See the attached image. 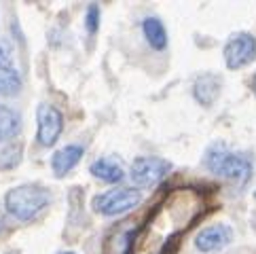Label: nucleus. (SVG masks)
I'll return each mask as SVG.
<instances>
[{
  "mask_svg": "<svg viewBox=\"0 0 256 254\" xmlns=\"http://www.w3.org/2000/svg\"><path fill=\"white\" fill-rule=\"evenodd\" d=\"M85 28L91 36L100 30V6L96 2H91L85 11Z\"/></svg>",
  "mask_w": 256,
  "mask_h": 254,
  "instance_id": "nucleus-14",
  "label": "nucleus"
},
{
  "mask_svg": "<svg viewBox=\"0 0 256 254\" xmlns=\"http://www.w3.org/2000/svg\"><path fill=\"white\" fill-rule=\"evenodd\" d=\"M62 254H76V252H62Z\"/></svg>",
  "mask_w": 256,
  "mask_h": 254,
  "instance_id": "nucleus-20",
  "label": "nucleus"
},
{
  "mask_svg": "<svg viewBox=\"0 0 256 254\" xmlns=\"http://www.w3.org/2000/svg\"><path fill=\"white\" fill-rule=\"evenodd\" d=\"M4 229H6V218H4V212L0 210V235L4 233Z\"/></svg>",
  "mask_w": 256,
  "mask_h": 254,
  "instance_id": "nucleus-17",
  "label": "nucleus"
},
{
  "mask_svg": "<svg viewBox=\"0 0 256 254\" xmlns=\"http://www.w3.org/2000/svg\"><path fill=\"white\" fill-rule=\"evenodd\" d=\"M0 66H11V49L4 40H0Z\"/></svg>",
  "mask_w": 256,
  "mask_h": 254,
  "instance_id": "nucleus-16",
  "label": "nucleus"
},
{
  "mask_svg": "<svg viewBox=\"0 0 256 254\" xmlns=\"http://www.w3.org/2000/svg\"><path fill=\"white\" fill-rule=\"evenodd\" d=\"M51 204V190L38 182H26L20 186H13L4 195V208L13 218L22 222L34 220L38 214H42Z\"/></svg>",
  "mask_w": 256,
  "mask_h": 254,
  "instance_id": "nucleus-2",
  "label": "nucleus"
},
{
  "mask_svg": "<svg viewBox=\"0 0 256 254\" xmlns=\"http://www.w3.org/2000/svg\"><path fill=\"white\" fill-rule=\"evenodd\" d=\"M4 254H20V252H17V250H8V252H4Z\"/></svg>",
  "mask_w": 256,
  "mask_h": 254,
  "instance_id": "nucleus-19",
  "label": "nucleus"
},
{
  "mask_svg": "<svg viewBox=\"0 0 256 254\" xmlns=\"http://www.w3.org/2000/svg\"><path fill=\"white\" fill-rule=\"evenodd\" d=\"M140 204H142V190L134 186H118L96 195L94 202H91V208H94L96 214L110 218V216H121L132 212Z\"/></svg>",
  "mask_w": 256,
  "mask_h": 254,
  "instance_id": "nucleus-3",
  "label": "nucleus"
},
{
  "mask_svg": "<svg viewBox=\"0 0 256 254\" xmlns=\"http://www.w3.org/2000/svg\"><path fill=\"white\" fill-rule=\"evenodd\" d=\"M233 240V229L224 222H218V224H210L206 229H201L195 238V248L204 254L210 252H218L226 248Z\"/></svg>",
  "mask_w": 256,
  "mask_h": 254,
  "instance_id": "nucleus-7",
  "label": "nucleus"
},
{
  "mask_svg": "<svg viewBox=\"0 0 256 254\" xmlns=\"http://www.w3.org/2000/svg\"><path fill=\"white\" fill-rule=\"evenodd\" d=\"M204 166L208 172H212L214 176L226 178L235 184H246L252 178L254 159L250 152L231 150L224 142H214V144H210L206 150Z\"/></svg>",
  "mask_w": 256,
  "mask_h": 254,
  "instance_id": "nucleus-1",
  "label": "nucleus"
},
{
  "mask_svg": "<svg viewBox=\"0 0 256 254\" xmlns=\"http://www.w3.org/2000/svg\"><path fill=\"white\" fill-rule=\"evenodd\" d=\"M22 132V114L20 110L0 104V142L13 140L17 134Z\"/></svg>",
  "mask_w": 256,
  "mask_h": 254,
  "instance_id": "nucleus-12",
  "label": "nucleus"
},
{
  "mask_svg": "<svg viewBox=\"0 0 256 254\" xmlns=\"http://www.w3.org/2000/svg\"><path fill=\"white\" fill-rule=\"evenodd\" d=\"M172 170V161L163 157H136L130 166V178L138 188H154Z\"/></svg>",
  "mask_w": 256,
  "mask_h": 254,
  "instance_id": "nucleus-4",
  "label": "nucleus"
},
{
  "mask_svg": "<svg viewBox=\"0 0 256 254\" xmlns=\"http://www.w3.org/2000/svg\"><path fill=\"white\" fill-rule=\"evenodd\" d=\"M142 34H144L146 42H148L154 51H163L168 47V30H166V26H163V22L159 20V17H154V15L144 17Z\"/></svg>",
  "mask_w": 256,
  "mask_h": 254,
  "instance_id": "nucleus-11",
  "label": "nucleus"
},
{
  "mask_svg": "<svg viewBox=\"0 0 256 254\" xmlns=\"http://www.w3.org/2000/svg\"><path fill=\"white\" fill-rule=\"evenodd\" d=\"M64 132V114L51 104H38L36 108V142L44 148L56 146Z\"/></svg>",
  "mask_w": 256,
  "mask_h": 254,
  "instance_id": "nucleus-6",
  "label": "nucleus"
},
{
  "mask_svg": "<svg viewBox=\"0 0 256 254\" xmlns=\"http://www.w3.org/2000/svg\"><path fill=\"white\" fill-rule=\"evenodd\" d=\"M222 58L228 70H242L256 60V36L250 32H237L224 42Z\"/></svg>",
  "mask_w": 256,
  "mask_h": 254,
  "instance_id": "nucleus-5",
  "label": "nucleus"
},
{
  "mask_svg": "<svg viewBox=\"0 0 256 254\" xmlns=\"http://www.w3.org/2000/svg\"><path fill=\"white\" fill-rule=\"evenodd\" d=\"M89 174L94 176V178H98V180H102V182L118 184L125 178V170H123V166L116 159L100 157V159H96L89 166Z\"/></svg>",
  "mask_w": 256,
  "mask_h": 254,
  "instance_id": "nucleus-10",
  "label": "nucleus"
},
{
  "mask_svg": "<svg viewBox=\"0 0 256 254\" xmlns=\"http://www.w3.org/2000/svg\"><path fill=\"white\" fill-rule=\"evenodd\" d=\"M180 238H182V233H180V231L168 235V240L163 242V246H161L159 254H176L178 248H180Z\"/></svg>",
  "mask_w": 256,
  "mask_h": 254,
  "instance_id": "nucleus-15",
  "label": "nucleus"
},
{
  "mask_svg": "<svg viewBox=\"0 0 256 254\" xmlns=\"http://www.w3.org/2000/svg\"><path fill=\"white\" fill-rule=\"evenodd\" d=\"M220 89H222V78L216 72H201L193 83V98L201 106L210 108L220 98Z\"/></svg>",
  "mask_w": 256,
  "mask_h": 254,
  "instance_id": "nucleus-8",
  "label": "nucleus"
},
{
  "mask_svg": "<svg viewBox=\"0 0 256 254\" xmlns=\"http://www.w3.org/2000/svg\"><path fill=\"white\" fill-rule=\"evenodd\" d=\"M252 92H254V96H256V74H254V80H252Z\"/></svg>",
  "mask_w": 256,
  "mask_h": 254,
  "instance_id": "nucleus-18",
  "label": "nucleus"
},
{
  "mask_svg": "<svg viewBox=\"0 0 256 254\" xmlns=\"http://www.w3.org/2000/svg\"><path fill=\"white\" fill-rule=\"evenodd\" d=\"M83 155H85V148L80 146V144H66V146H62L60 150L53 152V157H51L53 174L58 178H64L68 172H72L78 166V161L83 159Z\"/></svg>",
  "mask_w": 256,
  "mask_h": 254,
  "instance_id": "nucleus-9",
  "label": "nucleus"
},
{
  "mask_svg": "<svg viewBox=\"0 0 256 254\" xmlns=\"http://www.w3.org/2000/svg\"><path fill=\"white\" fill-rule=\"evenodd\" d=\"M24 87L22 74L13 66H0V96L11 98L17 96Z\"/></svg>",
  "mask_w": 256,
  "mask_h": 254,
  "instance_id": "nucleus-13",
  "label": "nucleus"
}]
</instances>
